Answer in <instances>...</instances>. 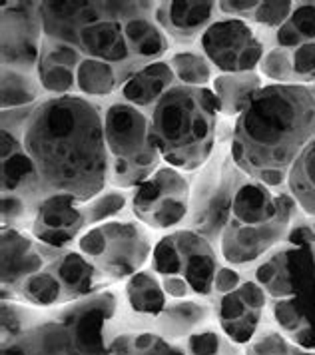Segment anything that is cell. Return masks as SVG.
<instances>
[{
	"label": "cell",
	"mask_w": 315,
	"mask_h": 355,
	"mask_svg": "<svg viewBox=\"0 0 315 355\" xmlns=\"http://www.w3.org/2000/svg\"><path fill=\"white\" fill-rule=\"evenodd\" d=\"M216 10V2H162L156 18L178 40H191L196 34L205 33Z\"/></svg>",
	"instance_id": "cell-13"
},
{
	"label": "cell",
	"mask_w": 315,
	"mask_h": 355,
	"mask_svg": "<svg viewBox=\"0 0 315 355\" xmlns=\"http://www.w3.org/2000/svg\"><path fill=\"white\" fill-rule=\"evenodd\" d=\"M42 256L34 250L32 242L22 238L16 232L4 230L2 240V279L4 284H15L16 279H28L32 275L40 274L42 270Z\"/></svg>",
	"instance_id": "cell-15"
},
{
	"label": "cell",
	"mask_w": 315,
	"mask_h": 355,
	"mask_svg": "<svg viewBox=\"0 0 315 355\" xmlns=\"http://www.w3.org/2000/svg\"><path fill=\"white\" fill-rule=\"evenodd\" d=\"M314 142V90L305 84L262 86L237 118L232 160L248 176L273 188L284 184Z\"/></svg>",
	"instance_id": "cell-2"
},
{
	"label": "cell",
	"mask_w": 315,
	"mask_h": 355,
	"mask_svg": "<svg viewBox=\"0 0 315 355\" xmlns=\"http://www.w3.org/2000/svg\"><path fill=\"white\" fill-rule=\"evenodd\" d=\"M36 98V86L34 82L22 74V72H16L15 68L10 70V82L2 80V104L4 108L10 104V108L16 106H22V104H28Z\"/></svg>",
	"instance_id": "cell-23"
},
{
	"label": "cell",
	"mask_w": 315,
	"mask_h": 355,
	"mask_svg": "<svg viewBox=\"0 0 315 355\" xmlns=\"http://www.w3.org/2000/svg\"><path fill=\"white\" fill-rule=\"evenodd\" d=\"M120 84L118 70L108 62L84 58L76 70V88L90 96H106Z\"/></svg>",
	"instance_id": "cell-18"
},
{
	"label": "cell",
	"mask_w": 315,
	"mask_h": 355,
	"mask_svg": "<svg viewBox=\"0 0 315 355\" xmlns=\"http://www.w3.org/2000/svg\"><path fill=\"white\" fill-rule=\"evenodd\" d=\"M54 274L60 277L64 290L70 295H82L94 288V266L80 254H66L54 266Z\"/></svg>",
	"instance_id": "cell-19"
},
{
	"label": "cell",
	"mask_w": 315,
	"mask_h": 355,
	"mask_svg": "<svg viewBox=\"0 0 315 355\" xmlns=\"http://www.w3.org/2000/svg\"><path fill=\"white\" fill-rule=\"evenodd\" d=\"M204 306L198 304H178L172 306L166 313H164V329L170 336H184L189 327L198 325L205 318Z\"/></svg>",
	"instance_id": "cell-22"
},
{
	"label": "cell",
	"mask_w": 315,
	"mask_h": 355,
	"mask_svg": "<svg viewBox=\"0 0 315 355\" xmlns=\"http://www.w3.org/2000/svg\"><path fill=\"white\" fill-rule=\"evenodd\" d=\"M259 88H262V80L253 72L221 74L214 80V94L218 98L220 112L225 116L244 112Z\"/></svg>",
	"instance_id": "cell-16"
},
{
	"label": "cell",
	"mask_w": 315,
	"mask_h": 355,
	"mask_svg": "<svg viewBox=\"0 0 315 355\" xmlns=\"http://www.w3.org/2000/svg\"><path fill=\"white\" fill-rule=\"evenodd\" d=\"M172 236L182 258V277L189 284V290L200 295L212 293L218 274V261L212 245L194 230H180Z\"/></svg>",
	"instance_id": "cell-11"
},
{
	"label": "cell",
	"mask_w": 315,
	"mask_h": 355,
	"mask_svg": "<svg viewBox=\"0 0 315 355\" xmlns=\"http://www.w3.org/2000/svg\"><path fill=\"white\" fill-rule=\"evenodd\" d=\"M221 339L214 331H202L188 339L189 355H220Z\"/></svg>",
	"instance_id": "cell-27"
},
{
	"label": "cell",
	"mask_w": 315,
	"mask_h": 355,
	"mask_svg": "<svg viewBox=\"0 0 315 355\" xmlns=\"http://www.w3.org/2000/svg\"><path fill=\"white\" fill-rule=\"evenodd\" d=\"M128 302L134 311L146 315H158L166 307L164 288L158 284V279L148 272H140L130 277L126 286Z\"/></svg>",
	"instance_id": "cell-17"
},
{
	"label": "cell",
	"mask_w": 315,
	"mask_h": 355,
	"mask_svg": "<svg viewBox=\"0 0 315 355\" xmlns=\"http://www.w3.org/2000/svg\"><path fill=\"white\" fill-rule=\"evenodd\" d=\"M266 306V291L257 284L246 282L236 291L225 293L220 302V322L225 336L236 343H248Z\"/></svg>",
	"instance_id": "cell-10"
},
{
	"label": "cell",
	"mask_w": 315,
	"mask_h": 355,
	"mask_svg": "<svg viewBox=\"0 0 315 355\" xmlns=\"http://www.w3.org/2000/svg\"><path fill=\"white\" fill-rule=\"evenodd\" d=\"M191 204L189 184L180 170L172 166L158 168L138 186L132 206L136 218L154 230H166L186 220Z\"/></svg>",
	"instance_id": "cell-6"
},
{
	"label": "cell",
	"mask_w": 315,
	"mask_h": 355,
	"mask_svg": "<svg viewBox=\"0 0 315 355\" xmlns=\"http://www.w3.org/2000/svg\"><path fill=\"white\" fill-rule=\"evenodd\" d=\"M291 2H259L253 10L255 22L264 24L266 28H282L293 12Z\"/></svg>",
	"instance_id": "cell-25"
},
{
	"label": "cell",
	"mask_w": 315,
	"mask_h": 355,
	"mask_svg": "<svg viewBox=\"0 0 315 355\" xmlns=\"http://www.w3.org/2000/svg\"><path fill=\"white\" fill-rule=\"evenodd\" d=\"M84 226L86 218L78 208V200L72 196L54 194L40 202L32 224V234L46 245L64 248L78 236Z\"/></svg>",
	"instance_id": "cell-9"
},
{
	"label": "cell",
	"mask_w": 315,
	"mask_h": 355,
	"mask_svg": "<svg viewBox=\"0 0 315 355\" xmlns=\"http://www.w3.org/2000/svg\"><path fill=\"white\" fill-rule=\"evenodd\" d=\"M237 284H239V274L230 270V268H221L216 274V282H214V288L220 291V293H232L237 290Z\"/></svg>",
	"instance_id": "cell-28"
},
{
	"label": "cell",
	"mask_w": 315,
	"mask_h": 355,
	"mask_svg": "<svg viewBox=\"0 0 315 355\" xmlns=\"http://www.w3.org/2000/svg\"><path fill=\"white\" fill-rule=\"evenodd\" d=\"M104 136L110 156L112 184L140 186L158 170L162 160L152 142L150 116L126 100L114 102L104 114Z\"/></svg>",
	"instance_id": "cell-4"
},
{
	"label": "cell",
	"mask_w": 315,
	"mask_h": 355,
	"mask_svg": "<svg viewBox=\"0 0 315 355\" xmlns=\"http://www.w3.org/2000/svg\"><path fill=\"white\" fill-rule=\"evenodd\" d=\"M202 50L210 64L225 74L253 72L264 58V42L239 17L212 22L202 34Z\"/></svg>",
	"instance_id": "cell-7"
},
{
	"label": "cell",
	"mask_w": 315,
	"mask_h": 355,
	"mask_svg": "<svg viewBox=\"0 0 315 355\" xmlns=\"http://www.w3.org/2000/svg\"><path fill=\"white\" fill-rule=\"evenodd\" d=\"M124 206H126V196L120 194V192H106V194L96 196L94 200L88 202L86 208H82L84 218H86V226L98 224V222L110 218V216L122 210Z\"/></svg>",
	"instance_id": "cell-24"
},
{
	"label": "cell",
	"mask_w": 315,
	"mask_h": 355,
	"mask_svg": "<svg viewBox=\"0 0 315 355\" xmlns=\"http://www.w3.org/2000/svg\"><path fill=\"white\" fill-rule=\"evenodd\" d=\"M22 148L31 156L44 198L66 194L90 202L110 178L104 116L74 94L48 98L22 124Z\"/></svg>",
	"instance_id": "cell-1"
},
{
	"label": "cell",
	"mask_w": 315,
	"mask_h": 355,
	"mask_svg": "<svg viewBox=\"0 0 315 355\" xmlns=\"http://www.w3.org/2000/svg\"><path fill=\"white\" fill-rule=\"evenodd\" d=\"M259 2H220L218 10L228 12V15H244V12H253Z\"/></svg>",
	"instance_id": "cell-30"
},
{
	"label": "cell",
	"mask_w": 315,
	"mask_h": 355,
	"mask_svg": "<svg viewBox=\"0 0 315 355\" xmlns=\"http://www.w3.org/2000/svg\"><path fill=\"white\" fill-rule=\"evenodd\" d=\"M64 286L54 272H40L22 282L24 297L36 306H52L62 297Z\"/></svg>",
	"instance_id": "cell-21"
},
{
	"label": "cell",
	"mask_w": 315,
	"mask_h": 355,
	"mask_svg": "<svg viewBox=\"0 0 315 355\" xmlns=\"http://www.w3.org/2000/svg\"><path fill=\"white\" fill-rule=\"evenodd\" d=\"M248 355H303L298 349H293L282 336L268 334L257 341H253L248 347Z\"/></svg>",
	"instance_id": "cell-26"
},
{
	"label": "cell",
	"mask_w": 315,
	"mask_h": 355,
	"mask_svg": "<svg viewBox=\"0 0 315 355\" xmlns=\"http://www.w3.org/2000/svg\"><path fill=\"white\" fill-rule=\"evenodd\" d=\"M287 220H289V211H285L271 222L255 224V226L230 220V224L225 226L223 236H221L223 258L236 266L252 263L273 243H278L284 238V234L287 232Z\"/></svg>",
	"instance_id": "cell-8"
},
{
	"label": "cell",
	"mask_w": 315,
	"mask_h": 355,
	"mask_svg": "<svg viewBox=\"0 0 315 355\" xmlns=\"http://www.w3.org/2000/svg\"><path fill=\"white\" fill-rule=\"evenodd\" d=\"M162 288L166 293H170L172 297H186L189 293V284L182 275H168L162 282Z\"/></svg>",
	"instance_id": "cell-29"
},
{
	"label": "cell",
	"mask_w": 315,
	"mask_h": 355,
	"mask_svg": "<svg viewBox=\"0 0 315 355\" xmlns=\"http://www.w3.org/2000/svg\"><path fill=\"white\" fill-rule=\"evenodd\" d=\"M176 80H180L184 86H196L204 88V84L212 78V64L204 54L196 52H178L170 60Z\"/></svg>",
	"instance_id": "cell-20"
},
{
	"label": "cell",
	"mask_w": 315,
	"mask_h": 355,
	"mask_svg": "<svg viewBox=\"0 0 315 355\" xmlns=\"http://www.w3.org/2000/svg\"><path fill=\"white\" fill-rule=\"evenodd\" d=\"M76 46L56 40L44 38L40 44V60H38V74L42 88L48 92H56L58 96L68 94L76 88V70L84 58H80Z\"/></svg>",
	"instance_id": "cell-12"
},
{
	"label": "cell",
	"mask_w": 315,
	"mask_h": 355,
	"mask_svg": "<svg viewBox=\"0 0 315 355\" xmlns=\"http://www.w3.org/2000/svg\"><path fill=\"white\" fill-rule=\"evenodd\" d=\"M80 252L96 261L104 274L126 277L142 266L150 254V240L142 226L112 222L90 227L78 240Z\"/></svg>",
	"instance_id": "cell-5"
},
{
	"label": "cell",
	"mask_w": 315,
	"mask_h": 355,
	"mask_svg": "<svg viewBox=\"0 0 315 355\" xmlns=\"http://www.w3.org/2000/svg\"><path fill=\"white\" fill-rule=\"evenodd\" d=\"M170 62H150L138 68L122 86V98L134 106H156L158 100L164 96L176 84Z\"/></svg>",
	"instance_id": "cell-14"
},
{
	"label": "cell",
	"mask_w": 315,
	"mask_h": 355,
	"mask_svg": "<svg viewBox=\"0 0 315 355\" xmlns=\"http://www.w3.org/2000/svg\"><path fill=\"white\" fill-rule=\"evenodd\" d=\"M218 112L212 90L184 84L170 88L150 116L152 142L162 160L182 172L202 168L214 152Z\"/></svg>",
	"instance_id": "cell-3"
}]
</instances>
